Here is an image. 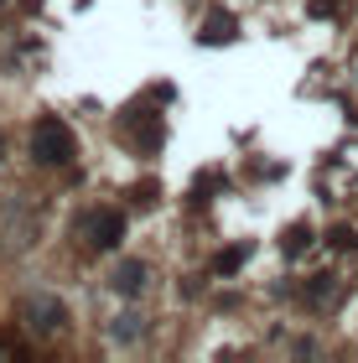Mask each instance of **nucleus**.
<instances>
[{
  "mask_svg": "<svg viewBox=\"0 0 358 363\" xmlns=\"http://www.w3.org/2000/svg\"><path fill=\"white\" fill-rule=\"evenodd\" d=\"M31 156H37L42 167H62V161H73V130L62 120H37V130H31Z\"/></svg>",
  "mask_w": 358,
  "mask_h": 363,
  "instance_id": "1",
  "label": "nucleus"
},
{
  "mask_svg": "<svg viewBox=\"0 0 358 363\" xmlns=\"http://www.w3.org/2000/svg\"><path fill=\"white\" fill-rule=\"evenodd\" d=\"M78 228H84V239L94 244V250H115V244L125 239V218H120V208H89L84 218H78Z\"/></svg>",
  "mask_w": 358,
  "mask_h": 363,
  "instance_id": "2",
  "label": "nucleus"
},
{
  "mask_svg": "<svg viewBox=\"0 0 358 363\" xmlns=\"http://www.w3.org/2000/svg\"><path fill=\"white\" fill-rule=\"evenodd\" d=\"M120 135L135 145L140 156H151L161 145V114H145V109H125L120 114Z\"/></svg>",
  "mask_w": 358,
  "mask_h": 363,
  "instance_id": "3",
  "label": "nucleus"
},
{
  "mask_svg": "<svg viewBox=\"0 0 358 363\" xmlns=\"http://www.w3.org/2000/svg\"><path fill=\"white\" fill-rule=\"evenodd\" d=\"M140 286H145V265H120V270H115V291L135 296Z\"/></svg>",
  "mask_w": 358,
  "mask_h": 363,
  "instance_id": "4",
  "label": "nucleus"
},
{
  "mask_svg": "<svg viewBox=\"0 0 358 363\" xmlns=\"http://www.w3.org/2000/svg\"><path fill=\"white\" fill-rule=\"evenodd\" d=\"M208 42H229V21H223V16H213V21H208V31H203Z\"/></svg>",
  "mask_w": 358,
  "mask_h": 363,
  "instance_id": "5",
  "label": "nucleus"
}]
</instances>
